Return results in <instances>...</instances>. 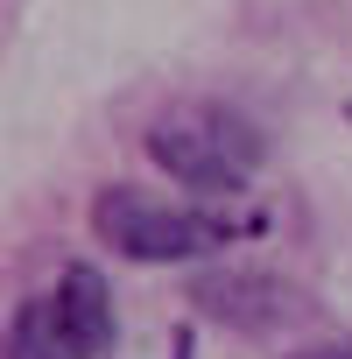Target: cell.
<instances>
[{
	"label": "cell",
	"mask_w": 352,
	"mask_h": 359,
	"mask_svg": "<svg viewBox=\"0 0 352 359\" xmlns=\"http://www.w3.org/2000/svg\"><path fill=\"white\" fill-rule=\"evenodd\" d=\"M43 303H50V324H57V338H64L71 359H99L113 345V296H106V275L99 268H85V261L64 268Z\"/></svg>",
	"instance_id": "4"
},
{
	"label": "cell",
	"mask_w": 352,
	"mask_h": 359,
	"mask_svg": "<svg viewBox=\"0 0 352 359\" xmlns=\"http://www.w3.org/2000/svg\"><path fill=\"white\" fill-rule=\"evenodd\" d=\"M289 359H352V352H338V345H310V352H289Z\"/></svg>",
	"instance_id": "6"
},
{
	"label": "cell",
	"mask_w": 352,
	"mask_h": 359,
	"mask_svg": "<svg viewBox=\"0 0 352 359\" xmlns=\"http://www.w3.org/2000/svg\"><path fill=\"white\" fill-rule=\"evenodd\" d=\"M345 113H352V106H345Z\"/></svg>",
	"instance_id": "7"
},
{
	"label": "cell",
	"mask_w": 352,
	"mask_h": 359,
	"mask_svg": "<svg viewBox=\"0 0 352 359\" xmlns=\"http://www.w3.org/2000/svg\"><path fill=\"white\" fill-rule=\"evenodd\" d=\"M92 233L106 254L120 261H141V268H162V261H198V254H219L233 240V219H212L198 205H169V198H148L134 184H106L92 198Z\"/></svg>",
	"instance_id": "2"
},
{
	"label": "cell",
	"mask_w": 352,
	"mask_h": 359,
	"mask_svg": "<svg viewBox=\"0 0 352 359\" xmlns=\"http://www.w3.org/2000/svg\"><path fill=\"white\" fill-rule=\"evenodd\" d=\"M191 310L226 324V331H247V338H275L289 324L310 317V296L289 289L282 275H254V268H226V275H198L191 282Z\"/></svg>",
	"instance_id": "3"
},
{
	"label": "cell",
	"mask_w": 352,
	"mask_h": 359,
	"mask_svg": "<svg viewBox=\"0 0 352 359\" xmlns=\"http://www.w3.org/2000/svg\"><path fill=\"white\" fill-rule=\"evenodd\" d=\"M0 359H71L64 338H57V324H50V303H43V296L15 310L8 338H0Z\"/></svg>",
	"instance_id": "5"
},
{
	"label": "cell",
	"mask_w": 352,
	"mask_h": 359,
	"mask_svg": "<svg viewBox=\"0 0 352 359\" xmlns=\"http://www.w3.org/2000/svg\"><path fill=\"white\" fill-rule=\"evenodd\" d=\"M148 162L162 176H176L184 191H205V198H233L254 184V169L268 162V141L247 113L219 106V99H184L155 113L148 127Z\"/></svg>",
	"instance_id": "1"
}]
</instances>
